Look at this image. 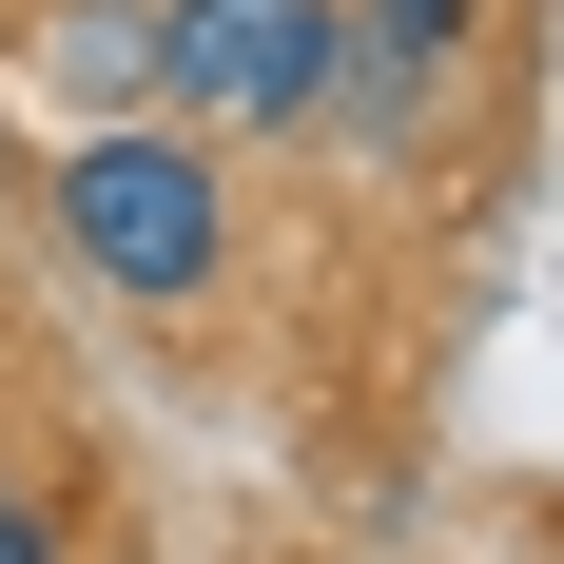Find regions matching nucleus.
I'll use <instances>...</instances> for the list:
<instances>
[{"instance_id":"f257e3e1","label":"nucleus","mask_w":564,"mask_h":564,"mask_svg":"<svg viewBox=\"0 0 564 564\" xmlns=\"http://www.w3.org/2000/svg\"><path fill=\"white\" fill-rule=\"evenodd\" d=\"M58 253L98 292H137V312H215L234 292V156L175 137V117H98L58 156Z\"/></svg>"},{"instance_id":"f03ea898","label":"nucleus","mask_w":564,"mask_h":564,"mask_svg":"<svg viewBox=\"0 0 564 564\" xmlns=\"http://www.w3.org/2000/svg\"><path fill=\"white\" fill-rule=\"evenodd\" d=\"M350 98V0H156V117L175 137H332Z\"/></svg>"},{"instance_id":"7ed1b4c3","label":"nucleus","mask_w":564,"mask_h":564,"mask_svg":"<svg viewBox=\"0 0 564 564\" xmlns=\"http://www.w3.org/2000/svg\"><path fill=\"white\" fill-rule=\"evenodd\" d=\"M467 58H487V0H350V98H332V137L409 175V156L467 117Z\"/></svg>"},{"instance_id":"20e7f679","label":"nucleus","mask_w":564,"mask_h":564,"mask_svg":"<svg viewBox=\"0 0 564 564\" xmlns=\"http://www.w3.org/2000/svg\"><path fill=\"white\" fill-rule=\"evenodd\" d=\"M58 98L156 117V20H117V0H58Z\"/></svg>"},{"instance_id":"39448f33","label":"nucleus","mask_w":564,"mask_h":564,"mask_svg":"<svg viewBox=\"0 0 564 564\" xmlns=\"http://www.w3.org/2000/svg\"><path fill=\"white\" fill-rule=\"evenodd\" d=\"M0 564H58V525H40V507H20V487H0Z\"/></svg>"}]
</instances>
